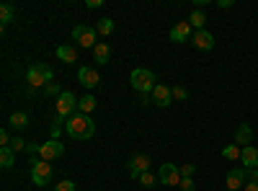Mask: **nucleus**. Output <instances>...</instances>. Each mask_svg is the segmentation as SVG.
Returning <instances> with one entry per match:
<instances>
[{"label": "nucleus", "mask_w": 258, "mask_h": 191, "mask_svg": "<svg viewBox=\"0 0 258 191\" xmlns=\"http://www.w3.org/2000/svg\"><path fill=\"white\" fill-rule=\"evenodd\" d=\"M64 130H68V135L73 137V140H91L93 135H96V124H93V119L88 116V114H73L70 119H68V124H64Z\"/></svg>", "instance_id": "nucleus-1"}, {"label": "nucleus", "mask_w": 258, "mask_h": 191, "mask_svg": "<svg viewBox=\"0 0 258 191\" xmlns=\"http://www.w3.org/2000/svg\"><path fill=\"white\" fill-rule=\"evenodd\" d=\"M129 83H132V88H135L140 96H147V93H153V91H155L158 78H155L153 70L137 68V70H132V75H129Z\"/></svg>", "instance_id": "nucleus-2"}, {"label": "nucleus", "mask_w": 258, "mask_h": 191, "mask_svg": "<svg viewBox=\"0 0 258 191\" xmlns=\"http://www.w3.org/2000/svg\"><path fill=\"white\" fill-rule=\"evenodd\" d=\"M52 80H54V70L47 65V62H34V65L26 70V83L34 86V88H39V86L44 88Z\"/></svg>", "instance_id": "nucleus-3"}, {"label": "nucleus", "mask_w": 258, "mask_h": 191, "mask_svg": "<svg viewBox=\"0 0 258 191\" xmlns=\"http://www.w3.org/2000/svg\"><path fill=\"white\" fill-rule=\"evenodd\" d=\"M31 181L36 186H49L52 183V165L41 158H31Z\"/></svg>", "instance_id": "nucleus-4"}, {"label": "nucleus", "mask_w": 258, "mask_h": 191, "mask_svg": "<svg viewBox=\"0 0 258 191\" xmlns=\"http://www.w3.org/2000/svg\"><path fill=\"white\" fill-rule=\"evenodd\" d=\"M150 171V155L147 153H135L132 158L126 160V173L129 178H140L142 173Z\"/></svg>", "instance_id": "nucleus-5"}, {"label": "nucleus", "mask_w": 258, "mask_h": 191, "mask_svg": "<svg viewBox=\"0 0 258 191\" xmlns=\"http://www.w3.org/2000/svg\"><path fill=\"white\" fill-rule=\"evenodd\" d=\"M73 114H78V98H75V93L64 91V93L57 98V116L68 121Z\"/></svg>", "instance_id": "nucleus-6"}, {"label": "nucleus", "mask_w": 258, "mask_h": 191, "mask_svg": "<svg viewBox=\"0 0 258 191\" xmlns=\"http://www.w3.org/2000/svg\"><path fill=\"white\" fill-rule=\"evenodd\" d=\"M96 29L93 26H85V24H78L73 29V39L78 41L80 47H96Z\"/></svg>", "instance_id": "nucleus-7"}, {"label": "nucleus", "mask_w": 258, "mask_h": 191, "mask_svg": "<svg viewBox=\"0 0 258 191\" xmlns=\"http://www.w3.org/2000/svg\"><path fill=\"white\" fill-rule=\"evenodd\" d=\"M158 178H160L163 186H181V171H178V165H173V163H163Z\"/></svg>", "instance_id": "nucleus-8"}, {"label": "nucleus", "mask_w": 258, "mask_h": 191, "mask_svg": "<svg viewBox=\"0 0 258 191\" xmlns=\"http://www.w3.org/2000/svg\"><path fill=\"white\" fill-rule=\"evenodd\" d=\"M62 153H64V145H62L59 140H47L44 145H41L39 158H41V160H47V163H52V160L62 158Z\"/></svg>", "instance_id": "nucleus-9"}, {"label": "nucleus", "mask_w": 258, "mask_h": 191, "mask_svg": "<svg viewBox=\"0 0 258 191\" xmlns=\"http://www.w3.org/2000/svg\"><path fill=\"white\" fill-rule=\"evenodd\" d=\"M150 98H153V103L160 106V109H168V106L173 103V93H170V86H165V83H158L155 91L150 93Z\"/></svg>", "instance_id": "nucleus-10"}, {"label": "nucleus", "mask_w": 258, "mask_h": 191, "mask_svg": "<svg viewBox=\"0 0 258 191\" xmlns=\"http://www.w3.org/2000/svg\"><path fill=\"white\" fill-rule=\"evenodd\" d=\"M191 44L197 47L199 52H212V49H214V36H212L207 29H202V31H194V36H191Z\"/></svg>", "instance_id": "nucleus-11"}, {"label": "nucleus", "mask_w": 258, "mask_h": 191, "mask_svg": "<svg viewBox=\"0 0 258 191\" xmlns=\"http://www.w3.org/2000/svg\"><path fill=\"white\" fill-rule=\"evenodd\" d=\"M225 183H227V191H240L245 183V168H230L225 176Z\"/></svg>", "instance_id": "nucleus-12"}, {"label": "nucleus", "mask_w": 258, "mask_h": 191, "mask_svg": "<svg viewBox=\"0 0 258 191\" xmlns=\"http://www.w3.org/2000/svg\"><path fill=\"white\" fill-rule=\"evenodd\" d=\"M194 34H191V24L188 21H178L176 26H170V41H176V44H183L188 41Z\"/></svg>", "instance_id": "nucleus-13"}, {"label": "nucleus", "mask_w": 258, "mask_h": 191, "mask_svg": "<svg viewBox=\"0 0 258 191\" xmlns=\"http://www.w3.org/2000/svg\"><path fill=\"white\" fill-rule=\"evenodd\" d=\"M78 80L83 83L85 88H96L98 83H101V75H98V70H93V68H88V65H83V68L78 70Z\"/></svg>", "instance_id": "nucleus-14"}, {"label": "nucleus", "mask_w": 258, "mask_h": 191, "mask_svg": "<svg viewBox=\"0 0 258 191\" xmlns=\"http://www.w3.org/2000/svg\"><path fill=\"white\" fill-rule=\"evenodd\" d=\"M253 140V130H250V124H240L238 130H235V145L238 147H248Z\"/></svg>", "instance_id": "nucleus-15"}, {"label": "nucleus", "mask_w": 258, "mask_h": 191, "mask_svg": "<svg viewBox=\"0 0 258 191\" xmlns=\"http://www.w3.org/2000/svg\"><path fill=\"white\" fill-rule=\"evenodd\" d=\"M57 59H62L64 65H75V62H78V52H75V47H70V44H59V47H57Z\"/></svg>", "instance_id": "nucleus-16"}, {"label": "nucleus", "mask_w": 258, "mask_h": 191, "mask_svg": "<svg viewBox=\"0 0 258 191\" xmlns=\"http://www.w3.org/2000/svg\"><path fill=\"white\" fill-rule=\"evenodd\" d=\"M240 160H243V165H245V168H258V147H253V145L243 147Z\"/></svg>", "instance_id": "nucleus-17"}, {"label": "nucleus", "mask_w": 258, "mask_h": 191, "mask_svg": "<svg viewBox=\"0 0 258 191\" xmlns=\"http://www.w3.org/2000/svg\"><path fill=\"white\" fill-rule=\"evenodd\" d=\"M8 124L13 126L16 132L26 130V126H29V114H26V111H13V114H11V119H8Z\"/></svg>", "instance_id": "nucleus-18"}, {"label": "nucleus", "mask_w": 258, "mask_h": 191, "mask_svg": "<svg viewBox=\"0 0 258 191\" xmlns=\"http://www.w3.org/2000/svg\"><path fill=\"white\" fill-rule=\"evenodd\" d=\"M93 57H96L98 65H106V62H109V57H111V47L101 41V44H96V47H93Z\"/></svg>", "instance_id": "nucleus-19"}, {"label": "nucleus", "mask_w": 258, "mask_h": 191, "mask_svg": "<svg viewBox=\"0 0 258 191\" xmlns=\"http://www.w3.org/2000/svg\"><path fill=\"white\" fill-rule=\"evenodd\" d=\"M188 24H191V29L202 31V29H204V24H207V16H204V11L194 8V11H191V16H188Z\"/></svg>", "instance_id": "nucleus-20"}, {"label": "nucleus", "mask_w": 258, "mask_h": 191, "mask_svg": "<svg viewBox=\"0 0 258 191\" xmlns=\"http://www.w3.org/2000/svg\"><path fill=\"white\" fill-rule=\"evenodd\" d=\"M0 165L6 168V171H11V168L16 165V155L11 147H0Z\"/></svg>", "instance_id": "nucleus-21"}, {"label": "nucleus", "mask_w": 258, "mask_h": 191, "mask_svg": "<svg viewBox=\"0 0 258 191\" xmlns=\"http://www.w3.org/2000/svg\"><path fill=\"white\" fill-rule=\"evenodd\" d=\"M13 18H16V6L13 3H3V8H0V24L8 26Z\"/></svg>", "instance_id": "nucleus-22"}, {"label": "nucleus", "mask_w": 258, "mask_h": 191, "mask_svg": "<svg viewBox=\"0 0 258 191\" xmlns=\"http://www.w3.org/2000/svg\"><path fill=\"white\" fill-rule=\"evenodd\" d=\"M93 109H96V98H93V96H83V98H78V111H80V114H88V116H91Z\"/></svg>", "instance_id": "nucleus-23"}, {"label": "nucleus", "mask_w": 258, "mask_h": 191, "mask_svg": "<svg viewBox=\"0 0 258 191\" xmlns=\"http://www.w3.org/2000/svg\"><path fill=\"white\" fill-rule=\"evenodd\" d=\"M240 155H243V147H238V145L222 147V158H225V160H240Z\"/></svg>", "instance_id": "nucleus-24"}, {"label": "nucleus", "mask_w": 258, "mask_h": 191, "mask_svg": "<svg viewBox=\"0 0 258 191\" xmlns=\"http://www.w3.org/2000/svg\"><path fill=\"white\" fill-rule=\"evenodd\" d=\"M96 31H98L101 36H111V34H114V21H111V18H101L98 26H96Z\"/></svg>", "instance_id": "nucleus-25"}, {"label": "nucleus", "mask_w": 258, "mask_h": 191, "mask_svg": "<svg viewBox=\"0 0 258 191\" xmlns=\"http://www.w3.org/2000/svg\"><path fill=\"white\" fill-rule=\"evenodd\" d=\"M137 181H140V186H145V188H155V186L160 183V178H158L155 173H150V171H147V173H142Z\"/></svg>", "instance_id": "nucleus-26"}, {"label": "nucleus", "mask_w": 258, "mask_h": 191, "mask_svg": "<svg viewBox=\"0 0 258 191\" xmlns=\"http://www.w3.org/2000/svg\"><path fill=\"white\" fill-rule=\"evenodd\" d=\"M62 93H64V91L59 88V83H54V80H52V83H47V86H44V96H57V98H59Z\"/></svg>", "instance_id": "nucleus-27"}, {"label": "nucleus", "mask_w": 258, "mask_h": 191, "mask_svg": "<svg viewBox=\"0 0 258 191\" xmlns=\"http://www.w3.org/2000/svg\"><path fill=\"white\" fill-rule=\"evenodd\" d=\"M170 93H173L176 101H186L188 98V88L186 86H173V88H170Z\"/></svg>", "instance_id": "nucleus-28"}, {"label": "nucleus", "mask_w": 258, "mask_h": 191, "mask_svg": "<svg viewBox=\"0 0 258 191\" xmlns=\"http://www.w3.org/2000/svg\"><path fill=\"white\" fill-rule=\"evenodd\" d=\"M26 145H29V142H26L24 137H13V142H11V150H13V153H21V150L26 153Z\"/></svg>", "instance_id": "nucleus-29"}, {"label": "nucleus", "mask_w": 258, "mask_h": 191, "mask_svg": "<svg viewBox=\"0 0 258 191\" xmlns=\"http://www.w3.org/2000/svg\"><path fill=\"white\" fill-rule=\"evenodd\" d=\"M54 191H78V186H75L70 178H64V181H59V183L54 186Z\"/></svg>", "instance_id": "nucleus-30"}, {"label": "nucleus", "mask_w": 258, "mask_h": 191, "mask_svg": "<svg viewBox=\"0 0 258 191\" xmlns=\"http://www.w3.org/2000/svg\"><path fill=\"white\" fill-rule=\"evenodd\" d=\"M178 171H181V178H191V176H194V171H197V165H194V163H183V165L178 168Z\"/></svg>", "instance_id": "nucleus-31"}, {"label": "nucleus", "mask_w": 258, "mask_h": 191, "mask_svg": "<svg viewBox=\"0 0 258 191\" xmlns=\"http://www.w3.org/2000/svg\"><path fill=\"white\" fill-rule=\"evenodd\" d=\"M39 153H41V145H36V142H29L26 145V155L29 158H39Z\"/></svg>", "instance_id": "nucleus-32"}, {"label": "nucleus", "mask_w": 258, "mask_h": 191, "mask_svg": "<svg viewBox=\"0 0 258 191\" xmlns=\"http://www.w3.org/2000/svg\"><path fill=\"white\" fill-rule=\"evenodd\" d=\"M258 181V168H245V183H255Z\"/></svg>", "instance_id": "nucleus-33"}, {"label": "nucleus", "mask_w": 258, "mask_h": 191, "mask_svg": "<svg viewBox=\"0 0 258 191\" xmlns=\"http://www.w3.org/2000/svg\"><path fill=\"white\" fill-rule=\"evenodd\" d=\"M59 132H62V124L54 121V124L49 126V140H59Z\"/></svg>", "instance_id": "nucleus-34"}, {"label": "nucleus", "mask_w": 258, "mask_h": 191, "mask_svg": "<svg viewBox=\"0 0 258 191\" xmlns=\"http://www.w3.org/2000/svg\"><path fill=\"white\" fill-rule=\"evenodd\" d=\"M11 135H8V130H3V132H0V147H11Z\"/></svg>", "instance_id": "nucleus-35"}, {"label": "nucleus", "mask_w": 258, "mask_h": 191, "mask_svg": "<svg viewBox=\"0 0 258 191\" xmlns=\"http://www.w3.org/2000/svg\"><path fill=\"white\" fill-rule=\"evenodd\" d=\"M217 8L220 11H230V8H235V0H217Z\"/></svg>", "instance_id": "nucleus-36"}, {"label": "nucleus", "mask_w": 258, "mask_h": 191, "mask_svg": "<svg viewBox=\"0 0 258 191\" xmlns=\"http://www.w3.org/2000/svg\"><path fill=\"white\" fill-rule=\"evenodd\" d=\"M181 191H194V181L191 178H181Z\"/></svg>", "instance_id": "nucleus-37"}, {"label": "nucleus", "mask_w": 258, "mask_h": 191, "mask_svg": "<svg viewBox=\"0 0 258 191\" xmlns=\"http://www.w3.org/2000/svg\"><path fill=\"white\" fill-rule=\"evenodd\" d=\"M85 6H88V8L93 11V8H101V6H103V0H88V3H85Z\"/></svg>", "instance_id": "nucleus-38"}, {"label": "nucleus", "mask_w": 258, "mask_h": 191, "mask_svg": "<svg viewBox=\"0 0 258 191\" xmlns=\"http://www.w3.org/2000/svg\"><path fill=\"white\" fill-rule=\"evenodd\" d=\"M243 191H258V181H255V183H245Z\"/></svg>", "instance_id": "nucleus-39"}]
</instances>
